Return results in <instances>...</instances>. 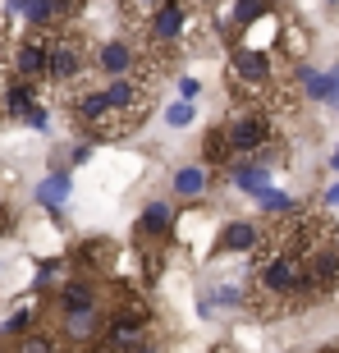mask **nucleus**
<instances>
[{"label": "nucleus", "instance_id": "nucleus-1", "mask_svg": "<svg viewBox=\"0 0 339 353\" xmlns=\"http://www.w3.org/2000/svg\"><path fill=\"white\" fill-rule=\"evenodd\" d=\"M65 105L74 119V133H83V143H119V138L143 129L147 110L156 105V83L138 79V74H115L101 88H83Z\"/></svg>", "mask_w": 339, "mask_h": 353}, {"label": "nucleus", "instance_id": "nucleus-2", "mask_svg": "<svg viewBox=\"0 0 339 353\" xmlns=\"http://www.w3.org/2000/svg\"><path fill=\"white\" fill-rule=\"evenodd\" d=\"M105 307H110V299H105V289L96 275L79 271V275H65V285L55 289L51 299V316H55V330L65 335L69 349H88L96 344V335H101L105 326Z\"/></svg>", "mask_w": 339, "mask_h": 353}, {"label": "nucleus", "instance_id": "nucleus-3", "mask_svg": "<svg viewBox=\"0 0 339 353\" xmlns=\"http://www.w3.org/2000/svg\"><path fill=\"white\" fill-rule=\"evenodd\" d=\"M88 74H92V51H88V37H83L74 23L65 28H51V51H46V83L41 88L69 101L88 88Z\"/></svg>", "mask_w": 339, "mask_h": 353}, {"label": "nucleus", "instance_id": "nucleus-4", "mask_svg": "<svg viewBox=\"0 0 339 353\" xmlns=\"http://www.w3.org/2000/svg\"><path fill=\"white\" fill-rule=\"evenodd\" d=\"M225 143H229V157H261L275 165V152H280V138H275V119L266 105H248V110H238L229 124H220ZM229 161V165H234Z\"/></svg>", "mask_w": 339, "mask_h": 353}, {"label": "nucleus", "instance_id": "nucleus-5", "mask_svg": "<svg viewBox=\"0 0 339 353\" xmlns=\"http://www.w3.org/2000/svg\"><path fill=\"white\" fill-rule=\"evenodd\" d=\"M229 74H234V92L252 105H266L275 97V55L261 46H229Z\"/></svg>", "mask_w": 339, "mask_h": 353}, {"label": "nucleus", "instance_id": "nucleus-6", "mask_svg": "<svg viewBox=\"0 0 339 353\" xmlns=\"http://www.w3.org/2000/svg\"><path fill=\"white\" fill-rule=\"evenodd\" d=\"M92 69H101L105 79H115V74H138V79H152V83L161 79L156 65L147 60V51L138 46V41H129V37H110L105 46H96Z\"/></svg>", "mask_w": 339, "mask_h": 353}, {"label": "nucleus", "instance_id": "nucleus-7", "mask_svg": "<svg viewBox=\"0 0 339 353\" xmlns=\"http://www.w3.org/2000/svg\"><path fill=\"white\" fill-rule=\"evenodd\" d=\"M302 271H307V294L316 299H326V294H335L339 289V239H321V243H312V248L302 252Z\"/></svg>", "mask_w": 339, "mask_h": 353}, {"label": "nucleus", "instance_id": "nucleus-8", "mask_svg": "<svg viewBox=\"0 0 339 353\" xmlns=\"http://www.w3.org/2000/svg\"><path fill=\"white\" fill-rule=\"evenodd\" d=\"M0 353H74L65 344V335L55 326H37V321H28L23 330H14V335H0Z\"/></svg>", "mask_w": 339, "mask_h": 353}, {"label": "nucleus", "instance_id": "nucleus-9", "mask_svg": "<svg viewBox=\"0 0 339 353\" xmlns=\"http://www.w3.org/2000/svg\"><path fill=\"white\" fill-rule=\"evenodd\" d=\"M170 225H174L170 202H152V207L138 216V239H143V243H165V239H170Z\"/></svg>", "mask_w": 339, "mask_h": 353}, {"label": "nucleus", "instance_id": "nucleus-10", "mask_svg": "<svg viewBox=\"0 0 339 353\" xmlns=\"http://www.w3.org/2000/svg\"><path fill=\"white\" fill-rule=\"evenodd\" d=\"M257 239H261V230L252 221H229L220 230V243H216V248H220V252H252V248H257Z\"/></svg>", "mask_w": 339, "mask_h": 353}, {"label": "nucleus", "instance_id": "nucleus-11", "mask_svg": "<svg viewBox=\"0 0 339 353\" xmlns=\"http://www.w3.org/2000/svg\"><path fill=\"white\" fill-rule=\"evenodd\" d=\"M65 197H69V174H65V170H55L51 179L37 183V202H41V207L60 211V207H65Z\"/></svg>", "mask_w": 339, "mask_h": 353}, {"label": "nucleus", "instance_id": "nucleus-12", "mask_svg": "<svg viewBox=\"0 0 339 353\" xmlns=\"http://www.w3.org/2000/svg\"><path fill=\"white\" fill-rule=\"evenodd\" d=\"M202 188H207V170H202V165H183V170L174 174V193H179L183 202L202 197Z\"/></svg>", "mask_w": 339, "mask_h": 353}, {"label": "nucleus", "instance_id": "nucleus-13", "mask_svg": "<svg viewBox=\"0 0 339 353\" xmlns=\"http://www.w3.org/2000/svg\"><path fill=\"white\" fill-rule=\"evenodd\" d=\"M202 157H207L211 170H229V161H234V157H229V143H225V133H220V129H211V133H207V143H202Z\"/></svg>", "mask_w": 339, "mask_h": 353}, {"label": "nucleus", "instance_id": "nucleus-14", "mask_svg": "<svg viewBox=\"0 0 339 353\" xmlns=\"http://www.w3.org/2000/svg\"><path fill=\"white\" fill-rule=\"evenodd\" d=\"M165 0H119V10H124V23H129V32H138V28L152 19V14L161 10Z\"/></svg>", "mask_w": 339, "mask_h": 353}, {"label": "nucleus", "instance_id": "nucleus-15", "mask_svg": "<svg viewBox=\"0 0 339 353\" xmlns=\"http://www.w3.org/2000/svg\"><path fill=\"white\" fill-rule=\"evenodd\" d=\"M261 14H271V0H234V19H229V28L243 32L248 23H257Z\"/></svg>", "mask_w": 339, "mask_h": 353}, {"label": "nucleus", "instance_id": "nucleus-16", "mask_svg": "<svg viewBox=\"0 0 339 353\" xmlns=\"http://www.w3.org/2000/svg\"><path fill=\"white\" fill-rule=\"evenodd\" d=\"M257 207H261V211H271V216H289V211L298 207V202H294L289 193H280V188H271V183H266V188L257 193Z\"/></svg>", "mask_w": 339, "mask_h": 353}, {"label": "nucleus", "instance_id": "nucleus-17", "mask_svg": "<svg viewBox=\"0 0 339 353\" xmlns=\"http://www.w3.org/2000/svg\"><path fill=\"white\" fill-rule=\"evenodd\" d=\"M298 83L312 101H326L330 97V74H312V69H298Z\"/></svg>", "mask_w": 339, "mask_h": 353}, {"label": "nucleus", "instance_id": "nucleus-18", "mask_svg": "<svg viewBox=\"0 0 339 353\" xmlns=\"http://www.w3.org/2000/svg\"><path fill=\"white\" fill-rule=\"evenodd\" d=\"M46 5H51L55 28H65V23H74V19H79V10L88 5V0H46Z\"/></svg>", "mask_w": 339, "mask_h": 353}, {"label": "nucleus", "instance_id": "nucleus-19", "mask_svg": "<svg viewBox=\"0 0 339 353\" xmlns=\"http://www.w3.org/2000/svg\"><path fill=\"white\" fill-rule=\"evenodd\" d=\"M211 303H216V307H238V303H243V285H220V289H211Z\"/></svg>", "mask_w": 339, "mask_h": 353}, {"label": "nucleus", "instance_id": "nucleus-20", "mask_svg": "<svg viewBox=\"0 0 339 353\" xmlns=\"http://www.w3.org/2000/svg\"><path fill=\"white\" fill-rule=\"evenodd\" d=\"M165 119L174 124V129H183V124H193V119H197V115H193V101H179V105H170V115H165Z\"/></svg>", "mask_w": 339, "mask_h": 353}, {"label": "nucleus", "instance_id": "nucleus-21", "mask_svg": "<svg viewBox=\"0 0 339 353\" xmlns=\"http://www.w3.org/2000/svg\"><path fill=\"white\" fill-rule=\"evenodd\" d=\"M55 280H65V262H46L37 275V285H55Z\"/></svg>", "mask_w": 339, "mask_h": 353}, {"label": "nucleus", "instance_id": "nucleus-22", "mask_svg": "<svg viewBox=\"0 0 339 353\" xmlns=\"http://www.w3.org/2000/svg\"><path fill=\"white\" fill-rule=\"evenodd\" d=\"M23 124H32V129H46V124H51V119H46V105H32V110H28V115H23Z\"/></svg>", "mask_w": 339, "mask_h": 353}, {"label": "nucleus", "instance_id": "nucleus-23", "mask_svg": "<svg viewBox=\"0 0 339 353\" xmlns=\"http://www.w3.org/2000/svg\"><path fill=\"white\" fill-rule=\"evenodd\" d=\"M92 157V143H79V147H74V157H69V161H74V165H83V161H88Z\"/></svg>", "mask_w": 339, "mask_h": 353}, {"label": "nucleus", "instance_id": "nucleus-24", "mask_svg": "<svg viewBox=\"0 0 339 353\" xmlns=\"http://www.w3.org/2000/svg\"><path fill=\"white\" fill-rule=\"evenodd\" d=\"M179 97H183V101H193V97H197V83L183 79V83H179Z\"/></svg>", "mask_w": 339, "mask_h": 353}, {"label": "nucleus", "instance_id": "nucleus-25", "mask_svg": "<svg viewBox=\"0 0 339 353\" xmlns=\"http://www.w3.org/2000/svg\"><path fill=\"white\" fill-rule=\"evenodd\" d=\"M326 101L339 105V69H330V97H326Z\"/></svg>", "mask_w": 339, "mask_h": 353}, {"label": "nucleus", "instance_id": "nucleus-26", "mask_svg": "<svg viewBox=\"0 0 339 353\" xmlns=\"http://www.w3.org/2000/svg\"><path fill=\"white\" fill-rule=\"evenodd\" d=\"M326 202H330V207H339V183H335V188L326 193Z\"/></svg>", "mask_w": 339, "mask_h": 353}, {"label": "nucleus", "instance_id": "nucleus-27", "mask_svg": "<svg viewBox=\"0 0 339 353\" xmlns=\"http://www.w3.org/2000/svg\"><path fill=\"white\" fill-rule=\"evenodd\" d=\"M330 165H335V170H339V147H335V157H330Z\"/></svg>", "mask_w": 339, "mask_h": 353}, {"label": "nucleus", "instance_id": "nucleus-28", "mask_svg": "<svg viewBox=\"0 0 339 353\" xmlns=\"http://www.w3.org/2000/svg\"><path fill=\"white\" fill-rule=\"evenodd\" d=\"M0 221H10V211H5V202H0Z\"/></svg>", "mask_w": 339, "mask_h": 353}, {"label": "nucleus", "instance_id": "nucleus-29", "mask_svg": "<svg viewBox=\"0 0 339 353\" xmlns=\"http://www.w3.org/2000/svg\"><path fill=\"white\" fill-rule=\"evenodd\" d=\"M321 353H339V349H321Z\"/></svg>", "mask_w": 339, "mask_h": 353}]
</instances>
